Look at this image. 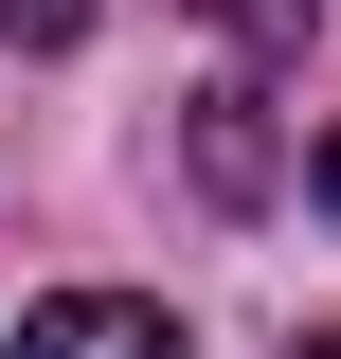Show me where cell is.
<instances>
[{
  "mask_svg": "<svg viewBox=\"0 0 341 359\" xmlns=\"http://www.w3.org/2000/svg\"><path fill=\"white\" fill-rule=\"evenodd\" d=\"M18 359H180V323H162V306H126V287H72V306L18 323Z\"/></svg>",
  "mask_w": 341,
  "mask_h": 359,
  "instance_id": "cell-1",
  "label": "cell"
},
{
  "mask_svg": "<svg viewBox=\"0 0 341 359\" xmlns=\"http://www.w3.org/2000/svg\"><path fill=\"white\" fill-rule=\"evenodd\" d=\"M198 180H215V198H269V126H252V90H215V108H198Z\"/></svg>",
  "mask_w": 341,
  "mask_h": 359,
  "instance_id": "cell-2",
  "label": "cell"
},
{
  "mask_svg": "<svg viewBox=\"0 0 341 359\" xmlns=\"http://www.w3.org/2000/svg\"><path fill=\"white\" fill-rule=\"evenodd\" d=\"M0 36H18V54H72V36H90V0H0Z\"/></svg>",
  "mask_w": 341,
  "mask_h": 359,
  "instance_id": "cell-3",
  "label": "cell"
},
{
  "mask_svg": "<svg viewBox=\"0 0 341 359\" xmlns=\"http://www.w3.org/2000/svg\"><path fill=\"white\" fill-rule=\"evenodd\" d=\"M215 18H234V36H305V0H215Z\"/></svg>",
  "mask_w": 341,
  "mask_h": 359,
  "instance_id": "cell-4",
  "label": "cell"
},
{
  "mask_svg": "<svg viewBox=\"0 0 341 359\" xmlns=\"http://www.w3.org/2000/svg\"><path fill=\"white\" fill-rule=\"evenodd\" d=\"M288 359H341V323H323V341H288Z\"/></svg>",
  "mask_w": 341,
  "mask_h": 359,
  "instance_id": "cell-5",
  "label": "cell"
},
{
  "mask_svg": "<svg viewBox=\"0 0 341 359\" xmlns=\"http://www.w3.org/2000/svg\"><path fill=\"white\" fill-rule=\"evenodd\" d=\"M323 198H341V144H323Z\"/></svg>",
  "mask_w": 341,
  "mask_h": 359,
  "instance_id": "cell-6",
  "label": "cell"
}]
</instances>
